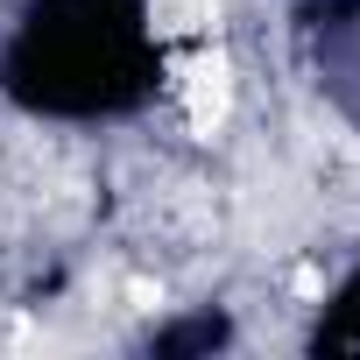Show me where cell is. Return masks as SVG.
Here are the masks:
<instances>
[{
  "label": "cell",
  "mask_w": 360,
  "mask_h": 360,
  "mask_svg": "<svg viewBox=\"0 0 360 360\" xmlns=\"http://www.w3.org/2000/svg\"><path fill=\"white\" fill-rule=\"evenodd\" d=\"M176 92H184V120H191V134H219L226 113H233V64H226V50L191 57L184 78H176Z\"/></svg>",
  "instance_id": "obj_1"
},
{
  "label": "cell",
  "mask_w": 360,
  "mask_h": 360,
  "mask_svg": "<svg viewBox=\"0 0 360 360\" xmlns=\"http://www.w3.org/2000/svg\"><path fill=\"white\" fill-rule=\"evenodd\" d=\"M219 0H148V29L155 36H191V29H212Z\"/></svg>",
  "instance_id": "obj_2"
},
{
  "label": "cell",
  "mask_w": 360,
  "mask_h": 360,
  "mask_svg": "<svg viewBox=\"0 0 360 360\" xmlns=\"http://www.w3.org/2000/svg\"><path fill=\"white\" fill-rule=\"evenodd\" d=\"M290 283H297V297H318V290H325V276H318V269H311V262H304V269H297V276H290Z\"/></svg>",
  "instance_id": "obj_3"
}]
</instances>
